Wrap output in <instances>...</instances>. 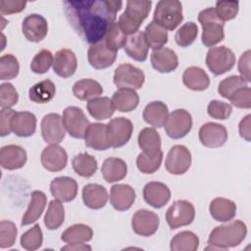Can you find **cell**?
Wrapping results in <instances>:
<instances>
[{
  "mask_svg": "<svg viewBox=\"0 0 251 251\" xmlns=\"http://www.w3.org/2000/svg\"><path fill=\"white\" fill-rule=\"evenodd\" d=\"M63 4L70 25L90 45L105 37L123 7L122 1L114 0H68Z\"/></svg>",
  "mask_w": 251,
  "mask_h": 251,
  "instance_id": "1",
  "label": "cell"
},
{
  "mask_svg": "<svg viewBox=\"0 0 251 251\" xmlns=\"http://www.w3.org/2000/svg\"><path fill=\"white\" fill-rule=\"evenodd\" d=\"M247 234L246 225L239 220L216 226L210 233L206 250H226L239 245Z\"/></svg>",
  "mask_w": 251,
  "mask_h": 251,
  "instance_id": "2",
  "label": "cell"
},
{
  "mask_svg": "<svg viewBox=\"0 0 251 251\" xmlns=\"http://www.w3.org/2000/svg\"><path fill=\"white\" fill-rule=\"evenodd\" d=\"M152 2L148 0H129L125 12L119 18V26L126 35L138 31L143 21L148 17Z\"/></svg>",
  "mask_w": 251,
  "mask_h": 251,
  "instance_id": "3",
  "label": "cell"
},
{
  "mask_svg": "<svg viewBox=\"0 0 251 251\" xmlns=\"http://www.w3.org/2000/svg\"><path fill=\"white\" fill-rule=\"evenodd\" d=\"M198 22L202 25L201 41L206 47H213L225 38V23L218 17L215 8H207L198 14Z\"/></svg>",
  "mask_w": 251,
  "mask_h": 251,
  "instance_id": "4",
  "label": "cell"
},
{
  "mask_svg": "<svg viewBox=\"0 0 251 251\" xmlns=\"http://www.w3.org/2000/svg\"><path fill=\"white\" fill-rule=\"evenodd\" d=\"M183 20L182 5L177 0H161L157 3L153 22L166 30H174Z\"/></svg>",
  "mask_w": 251,
  "mask_h": 251,
  "instance_id": "5",
  "label": "cell"
},
{
  "mask_svg": "<svg viewBox=\"0 0 251 251\" xmlns=\"http://www.w3.org/2000/svg\"><path fill=\"white\" fill-rule=\"evenodd\" d=\"M206 65L215 75L230 71L235 65V55L226 46L211 47L206 55Z\"/></svg>",
  "mask_w": 251,
  "mask_h": 251,
  "instance_id": "6",
  "label": "cell"
},
{
  "mask_svg": "<svg viewBox=\"0 0 251 251\" xmlns=\"http://www.w3.org/2000/svg\"><path fill=\"white\" fill-rule=\"evenodd\" d=\"M144 80V73L131 64L119 65L115 70L113 77V81L119 89H140Z\"/></svg>",
  "mask_w": 251,
  "mask_h": 251,
  "instance_id": "7",
  "label": "cell"
},
{
  "mask_svg": "<svg viewBox=\"0 0 251 251\" xmlns=\"http://www.w3.org/2000/svg\"><path fill=\"white\" fill-rule=\"evenodd\" d=\"M164 126L169 137L179 139L184 137L191 130L192 117L188 111L176 109L169 114Z\"/></svg>",
  "mask_w": 251,
  "mask_h": 251,
  "instance_id": "8",
  "label": "cell"
},
{
  "mask_svg": "<svg viewBox=\"0 0 251 251\" xmlns=\"http://www.w3.org/2000/svg\"><path fill=\"white\" fill-rule=\"evenodd\" d=\"M194 217V206L186 200L175 201L166 212V221L172 229L190 225Z\"/></svg>",
  "mask_w": 251,
  "mask_h": 251,
  "instance_id": "9",
  "label": "cell"
},
{
  "mask_svg": "<svg viewBox=\"0 0 251 251\" xmlns=\"http://www.w3.org/2000/svg\"><path fill=\"white\" fill-rule=\"evenodd\" d=\"M62 122L65 129L74 138H84L90 123L83 111L75 106L67 107L63 112Z\"/></svg>",
  "mask_w": 251,
  "mask_h": 251,
  "instance_id": "10",
  "label": "cell"
},
{
  "mask_svg": "<svg viewBox=\"0 0 251 251\" xmlns=\"http://www.w3.org/2000/svg\"><path fill=\"white\" fill-rule=\"evenodd\" d=\"M133 131L132 123L124 117L112 119L107 124V135L110 147L119 148L128 142Z\"/></svg>",
  "mask_w": 251,
  "mask_h": 251,
  "instance_id": "11",
  "label": "cell"
},
{
  "mask_svg": "<svg viewBox=\"0 0 251 251\" xmlns=\"http://www.w3.org/2000/svg\"><path fill=\"white\" fill-rule=\"evenodd\" d=\"M191 165V153L184 145L173 146L167 154L165 167L172 175H183Z\"/></svg>",
  "mask_w": 251,
  "mask_h": 251,
  "instance_id": "12",
  "label": "cell"
},
{
  "mask_svg": "<svg viewBox=\"0 0 251 251\" xmlns=\"http://www.w3.org/2000/svg\"><path fill=\"white\" fill-rule=\"evenodd\" d=\"M117 51L112 49L104 39L90 45L87 52L90 66L96 70L106 69L114 64L117 58Z\"/></svg>",
  "mask_w": 251,
  "mask_h": 251,
  "instance_id": "13",
  "label": "cell"
},
{
  "mask_svg": "<svg viewBox=\"0 0 251 251\" xmlns=\"http://www.w3.org/2000/svg\"><path fill=\"white\" fill-rule=\"evenodd\" d=\"M40 126L41 135L45 142L49 144H58L65 138L66 129L59 114L50 113L45 115Z\"/></svg>",
  "mask_w": 251,
  "mask_h": 251,
  "instance_id": "14",
  "label": "cell"
},
{
  "mask_svg": "<svg viewBox=\"0 0 251 251\" xmlns=\"http://www.w3.org/2000/svg\"><path fill=\"white\" fill-rule=\"evenodd\" d=\"M160 220L156 213L140 209L137 210L131 219V227L133 231L141 236L153 235L159 227Z\"/></svg>",
  "mask_w": 251,
  "mask_h": 251,
  "instance_id": "15",
  "label": "cell"
},
{
  "mask_svg": "<svg viewBox=\"0 0 251 251\" xmlns=\"http://www.w3.org/2000/svg\"><path fill=\"white\" fill-rule=\"evenodd\" d=\"M22 31L28 41L39 42L47 35V21L39 14L27 15L22 23Z\"/></svg>",
  "mask_w": 251,
  "mask_h": 251,
  "instance_id": "16",
  "label": "cell"
},
{
  "mask_svg": "<svg viewBox=\"0 0 251 251\" xmlns=\"http://www.w3.org/2000/svg\"><path fill=\"white\" fill-rule=\"evenodd\" d=\"M199 140L208 148L223 146L227 140V130L225 126L217 123H207L199 129Z\"/></svg>",
  "mask_w": 251,
  "mask_h": 251,
  "instance_id": "17",
  "label": "cell"
},
{
  "mask_svg": "<svg viewBox=\"0 0 251 251\" xmlns=\"http://www.w3.org/2000/svg\"><path fill=\"white\" fill-rule=\"evenodd\" d=\"M41 165L49 172H60L67 166L68 154L58 144H50L45 147L40 156Z\"/></svg>",
  "mask_w": 251,
  "mask_h": 251,
  "instance_id": "18",
  "label": "cell"
},
{
  "mask_svg": "<svg viewBox=\"0 0 251 251\" xmlns=\"http://www.w3.org/2000/svg\"><path fill=\"white\" fill-rule=\"evenodd\" d=\"M123 48L131 59L138 62L145 61L148 56L149 45L144 31L138 30L132 34L126 35Z\"/></svg>",
  "mask_w": 251,
  "mask_h": 251,
  "instance_id": "19",
  "label": "cell"
},
{
  "mask_svg": "<svg viewBox=\"0 0 251 251\" xmlns=\"http://www.w3.org/2000/svg\"><path fill=\"white\" fill-rule=\"evenodd\" d=\"M26 152L19 145H5L0 150V165L3 169L14 171L23 168L26 163Z\"/></svg>",
  "mask_w": 251,
  "mask_h": 251,
  "instance_id": "20",
  "label": "cell"
},
{
  "mask_svg": "<svg viewBox=\"0 0 251 251\" xmlns=\"http://www.w3.org/2000/svg\"><path fill=\"white\" fill-rule=\"evenodd\" d=\"M143 198L153 208L164 207L171 199V190L163 182L150 181L143 188Z\"/></svg>",
  "mask_w": 251,
  "mask_h": 251,
  "instance_id": "21",
  "label": "cell"
},
{
  "mask_svg": "<svg viewBox=\"0 0 251 251\" xmlns=\"http://www.w3.org/2000/svg\"><path fill=\"white\" fill-rule=\"evenodd\" d=\"M135 196V191L130 185L117 183L111 187L110 202L115 210L124 212L132 206Z\"/></svg>",
  "mask_w": 251,
  "mask_h": 251,
  "instance_id": "22",
  "label": "cell"
},
{
  "mask_svg": "<svg viewBox=\"0 0 251 251\" xmlns=\"http://www.w3.org/2000/svg\"><path fill=\"white\" fill-rule=\"evenodd\" d=\"M52 67L54 73L57 75L63 78H68L72 76L76 71V57L72 50L61 49L55 53Z\"/></svg>",
  "mask_w": 251,
  "mask_h": 251,
  "instance_id": "23",
  "label": "cell"
},
{
  "mask_svg": "<svg viewBox=\"0 0 251 251\" xmlns=\"http://www.w3.org/2000/svg\"><path fill=\"white\" fill-rule=\"evenodd\" d=\"M51 194L61 202H71L77 194V183L70 176H59L50 183Z\"/></svg>",
  "mask_w": 251,
  "mask_h": 251,
  "instance_id": "24",
  "label": "cell"
},
{
  "mask_svg": "<svg viewBox=\"0 0 251 251\" xmlns=\"http://www.w3.org/2000/svg\"><path fill=\"white\" fill-rule=\"evenodd\" d=\"M150 60L152 67L162 74L174 72L178 66V59L176 52L166 47L153 50Z\"/></svg>",
  "mask_w": 251,
  "mask_h": 251,
  "instance_id": "25",
  "label": "cell"
},
{
  "mask_svg": "<svg viewBox=\"0 0 251 251\" xmlns=\"http://www.w3.org/2000/svg\"><path fill=\"white\" fill-rule=\"evenodd\" d=\"M85 145L94 150H107L110 147L107 135V125L101 123L90 124L84 134Z\"/></svg>",
  "mask_w": 251,
  "mask_h": 251,
  "instance_id": "26",
  "label": "cell"
},
{
  "mask_svg": "<svg viewBox=\"0 0 251 251\" xmlns=\"http://www.w3.org/2000/svg\"><path fill=\"white\" fill-rule=\"evenodd\" d=\"M82 200L86 207L93 210L103 208L108 200L107 189L98 183H88L82 188Z\"/></svg>",
  "mask_w": 251,
  "mask_h": 251,
  "instance_id": "27",
  "label": "cell"
},
{
  "mask_svg": "<svg viewBox=\"0 0 251 251\" xmlns=\"http://www.w3.org/2000/svg\"><path fill=\"white\" fill-rule=\"evenodd\" d=\"M11 127L17 136H31L36 130V118L30 112H16L12 119Z\"/></svg>",
  "mask_w": 251,
  "mask_h": 251,
  "instance_id": "28",
  "label": "cell"
},
{
  "mask_svg": "<svg viewBox=\"0 0 251 251\" xmlns=\"http://www.w3.org/2000/svg\"><path fill=\"white\" fill-rule=\"evenodd\" d=\"M209 211L215 221L229 222L236 215V205L232 200L217 197L211 201Z\"/></svg>",
  "mask_w": 251,
  "mask_h": 251,
  "instance_id": "29",
  "label": "cell"
},
{
  "mask_svg": "<svg viewBox=\"0 0 251 251\" xmlns=\"http://www.w3.org/2000/svg\"><path fill=\"white\" fill-rule=\"evenodd\" d=\"M183 84L193 91H203L210 85V78L207 73L199 67H188L182 75Z\"/></svg>",
  "mask_w": 251,
  "mask_h": 251,
  "instance_id": "30",
  "label": "cell"
},
{
  "mask_svg": "<svg viewBox=\"0 0 251 251\" xmlns=\"http://www.w3.org/2000/svg\"><path fill=\"white\" fill-rule=\"evenodd\" d=\"M101 173L103 178L107 182H116L126 177L127 173V166L123 159L110 157L103 162Z\"/></svg>",
  "mask_w": 251,
  "mask_h": 251,
  "instance_id": "31",
  "label": "cell"
},
{
  "mask_svg": "<svg viewBox=\"0 0 251 251\" xmlns=\"http://www.w3.org/2000/svg\"><path fill=\"white\" fill-rule=\"evenodd\" d=\"M46 203L47 197L44 192L40 190L32 191L30 195L29 205L22 219V226H27L36 222L44 211Z\"/></svg>",
  "mask_w": 251,
  "mask_h": 251,
  "instance_id": "32",
  "label": "cell"
},
{
  "mask_svg": "<svg viewBox=\"0 0 251 251\" xmlns=\"http://www.w3.org/2000/svg\"><path fill=\"white\" fill-rule=\"evenodd\" d=\"M169 116L168 106L162 101H152L143 110L144 121L154 127H162Z\"/></svg>",
  "mask_w": 251,
  "mask_h": 251,
  "instance_id": "33",
  "label": "cell"
},
{
  "mask_svg": "<svg viewBox=\"0 0 251 251\" xmlns=\"http://www.w3.org/2000/svg\"><path fill=\"white\" fill-rule=\"evenodd\" d=\"M73 93L79 100L89 101L100 96L103 93V87L95 79L83 78L74 84Z\"/></svg>",
  "mask_w": 251,
  "mask_h": 251,
  "instance_id": "34",
  "label": "cell"
},
{
  "mask_svg": "<svg viewBox=\"0 0 251 251\" xmlns=\"http://www.w3.org/2000/svg\"><path fill=\"white\" fill-rule=\"evenodd\" d=\"M56 93V86L50 79L41 80L33 84L28 90V98L34 103L45 104L50 102Z\"/></svg>",
  "mask_w": 251,
  "mask_h": 251,
  "instance_id": "35",
  "label": "cell"
},
{
  "mask_svg": "<svg viewBox=\"0 0 251 251\" xmlns=\"http://www.w3.org/2000/svg\"><path fill=\"white\" fill-rule=\"evenodd\" d=\"M137 142L138 146L145 154L155 155L161 150V136L153 127L141 129L137 137Z\"/></svg>",
  "mask_w": 251,
  "mask_h": 251,
  "instance_id": "36",
  "label": "cell"
},
{
  "mask_svg": "<svg viewBox=\"0 0 251 251\" xmlns=\"http://www.w3.org/2000/svg\"><path fill=\"white\" fill-rule=\"evenodd\" d=\"M88 113L96 120H106L115 113V106L109 97H96L87 102L86 105Z\"/></svg>",
  "mask_w": 251,
  "mask_h": 251,
  "instance_id": "37",
  "label": "cell"
},
{
  "mask_svg": "<svg viewBox=\"0 0 251 251\" xmlns=\"http://www.w3.org/2000/svg\"><path fill=\"white\" fill-rule=\"evenodd\" d=\"M112 101L118 111L127 113L138 106L139 96L132 89H118L114 92Z\"/></svg>",
  "mask_w": 251,
  "mask_h": 251,
  "instance_id": "38",
  "label": "cell"
},
{
  "mask_svg": "<svg viewBox=\"0 0 251 251\" xmlns=\"http://www.w3.org/2000/svg\"><path fill=\"white\" fill-rule=\"evenodd\" d=\"M93 231L84 224H75L69 226L61 235V239L68 244L88 242L92 239Z\"/></svg>",
  "mask_w": 251,
  "mask_h": 251,
  "instance_id": "39",
  "label": "cell"
},
{
  "mask_svg": "<svg viewBox=\"0 0 251 251\" xmlns=\"http://www.w3.org/2000/svg\"><path fill=\"white\" fill-rule=\"evenodd\" d=\"M73 169L79 176L90 177L97 171L96 159L87 152L79 153L73 158Z\"/></svg>",
  "mask_w": 251,
  "mask_h": 251,
  "instance_id": "40",
  "label": "cell"
},
{
  "mask_svg": "<svg viewBox=\"0 0 251 251\" xmlns=\"http://www.w3.org/2000/svg\"><path fill=\"white\" fill-rule=\"evenodd\" d=\"M199 247L198 236L189 230H183L176 234L170 244L172 251H196Z\"/></svg>",
  "mask_w": 251,
  "mask_h": 251,
  "instance_id": "41",
  "label": "cell"
},
{
  "mask_svg": "<svg viewBox=\"0 0 251 251\" xmlns=\"http://www.w3.org/2000/svg\"><path fill=\"white\" fill-rule=\"evenodd\" d=\"M65 220V209L61 201L55 199L51 200L47 209V212L44 216V225L50 229L59 228Z\"/></svg>",
  "mask_w": 251,
  "mask_h": 251,
  "instance_id": "42",
  "label": "cell"
},
{
  "mask_svg": "<svg viewBox=\"0 0 251 251\" xmlns=\"http://www.w3.org/2000/svg\"><path fill=\"white\" fill-rule=\"evenodd\" d=\"M144 34L150 48L157 50L168 42V31L153 21L145 27Z\"/></svg>",
  "mask_w": 251,
  "mask_h": 251,
  "instance_id": "43",
  "label": "cell"
},
{
  "mask_svg": "<svg viewBox=\"0 0 251 251\" xmlns=\"http://www.w3.org/2000/svg\"><path fill=\"white\" fill-rule=\"evenodd\" d=\"M163 160V152L160 150L155 155H148L145 153L138 154L136 158L137 169L143 174H153L161 166Z\"/></svg>",
  "mask_w": 251,
  "mask_h": 251,
  "instance_id": "44",
  "label": "cell"
},
{
  "mask_svg": "<svg viewBox=\"0 0 251 251\" xmlns=\"http://www.w3.org/2000/svg\"><path fill=\"white\" fill-rule=\"evenodd\" d=\"M198 34V26L193 22H187L182 25L175 35V40L176 44L180 47H187L191 45Z\"/></svg>",
  "mask_w": 251,
  "mask_h": 251,
  "instance_id": "45",
  "label": "cell"
},
{
  "mask_svg": "<svg viewBox=\"0 0 251 251\" xmlns=\"http://www.w3.org/2000/svg\"><path fill=\"white\" fill-rule=\"evenodd\" d=\"M248 82L240 75H230L228 77H226L219 83L218 91L220 95L224 98L229 99L233 93L241 88L247 86Z\"/></svg>",
  "mask_w": 251,
  "mask_h": 251,
  "instance_id": "46",
  "label": "cell"
},
{
  "mask_svg": "<svg viewBox=\"0 0 251 251\" xmlns=\"http://www.w3.org/2000/svg\"><path fill=\"white\" fill-rule=\"evenodd\" d=\"M43 242L42 230L38 224H35L31 228L27 229L21 236V245L23 248L32 251L38 249Z\"/></svg>",
  "mask_w": 251,
  "mask_h": 251,
  "instance_id": "47",
  "label": "cell"
},
{
  "mask_svg": "<svg viewBox=\"0 0 251 251\" xmlns=\"http://www.w3.org/2000/svg\"><path fill=\"white\" fill-rule=\"evenodd\" d=\"M20 71L18 59L12 54L2 55L0 58V79L7 80L15 78Z\"/></svg>",
  "mask_w": 251,
  "mask_h": 251,
  "instance_id": "48",
  "label": "cell"
},
{
  "mask_svg": "<svg viewBox=\"0 0 251 251\" xmlns=\"http://www.w3.org/2000/svg\"><path fill=\"white\" fill-rule=\"evenodd\" d=\"M18 229L16 225L11 221L3 220L0 222V248L5 249L12 247L17 238Z\"/></svg>",
  "mask_w": 251,
  "mask_h": 251,
  "instance_id": "49",
  "label": "cell"
},
{
  "mask_svg": "<svg viewBox=\"0 0 251 251\" xmlns=\"http://www.w3.org/2000/svg\"><path fill=\"white\" fill-rule=\"evenodd\" d=\"M53 55L49 50L42 49L33 57L30 63V69L35 74H44L53 65Z\"/></svg>",
  "mask_w": 251,
  "mask_h": 251,
  "instance_id": "50",
  "label": "cell"
},
{
  "mask_svg": "<svg viewBox=\"0 0 251 251\" xmlns=\"http://www.w3.org/2000/svg\"><path fill=\"white\" fill-rule=\"evenodd\" d=\"M239 3L237 1H218L216 3V13L225 23L234 19L238 13Z\"/></svg>",
  "mask_w": 251,
  "mask_h": 251,
  "instance_id": "51",
  "label": "cell"
},
{
  "mask_svg": "<svg viewBox=\"0 0 251 251\" xmlns=\"http://www.w3.org/2000/svg\"><path fill=\"white\" fill-rule=\"evenodd\" d=\"M126 37V35L122 31V29L119 26V24L115 22L109 28L107 34L103 39L112 49L118 52L119 49L123 47Z\"/></svg>",
  "mask_w": 251,
  "mask_h": 251,
  "instance_id": "52",
  "label": "cell"
},
{
  "mask_svg": "<svg viewBox=\"0 0 251 251\" xmlns=\"http://www.w3.org/2000/svg\"><path fill=\"white\" fill-rule=\"evenodd\" d=\"M19 94L12 83L6 82L0 85V106L1 108H11L18 103Z\"/></svg>",
  "mask_w": 251,
  "mask_h": 251,
  "instance_id": "53",
  "label": "cell"
},
{
  "mask_svg": "<svg viewBox=\"0 0 251 251\" xmlns=\"http://www.w3.org/2000/svg\"><path fill=\"white\" fill-rule=\"evenodd\" d=\"M232 108L229 104L219 101V100H212L207 107L208 115L217 120H226L231 114Z\"/></svg>",
  "mask_w": 251,
  "mask_h": 251,
  "instance_id": "54",
  "label": "cell"
},
{
  "mask_svg": "<svg viewBox=\"0 0 251 251\" xmlns=\"http://www.w3.org/2000/svg\"><path fill=\"white\" fill-rule=\"evenodd\" d=\"M231 104L240 109H249L251 107V89L249 86L237 89L229 98Z\"/></svg>",
  "mask_w": 251,
  "mask_h": 251,
  "instance_id": "55",
  "label": "cell"
},
{
  "mask_svg": "<svg viewBox=\"0 0 251 251\" xmlns=\"http://www.w3.org/2000/svg\"><path fill=\"white\" fill-rule=\"evenodd\" d=\"M25 6L26 2L22 0H1L0 13L2 16L20 13L25 10Z\"/></svg>",
  "mask_w": 251,
  "mask_h": 251,
  "instance_id": "56",
  "label": "cell"
},
{
  "mask_svg": "<svg viewBox=\"0 0 251 251\" xmlns=\"http://www.w3.org/2000/svg\"><path fill=\"white\" fill-rule=\"evenodd\" d=\"M16 112L10 108H2L0 112V135L2 137L8 135L12 131V119Z\"/></svg>",
  "mask_w": 251,
  "mask_h": 251,
  "instance_id": "57",
  "label": "cell"
},
{
  "mask_svg": "<svg viewBox=\"0 0 251 251\" xmlns=\"http://www.w3.org/2000/svg\"><path fill=\"white\" fill-rule=\"evenodd\" d=\"M250 50H246L240 57L238 62V71L247 82L250 81Z\"/></svg>",
  "mask_w": 251,
  "mask_h": 251,
  "instance_id": "58",
  "label": "cell"
},
{
  "mask_svg": "<svg viewBox=\"0 0 251 251\" xmlns=\"http://www.w3.org/2000/svg\"><path fill=\"white\" fill-rule=\"evenodd\" d=\"M251 115H247L245 118H243L238 126L239 134L241 137L246 139L247 141H250V134H251V122H250Z\"/></svg>",
  "mask_w": 251,
  "mask_h": 251,
  "instance_id": "59",
  "label": "cell"
},
{
  "mask_svg": "<svg viewBox=\"0 0 251 251\" xmlns=\"http://www.w3.org/2000/svg\"><path fill=\"white\" fill-rule=\"evenodd\" d=\"M62 250H78V251H83V250H91V247L89 245H86L84 243H76V244H68L67 246L62 247Z\"/></svg>",
  "mask_w": 251,
  "mask_h": 251,
  "instance_id": "60",
  "label": "cell"
}]
</instances>
